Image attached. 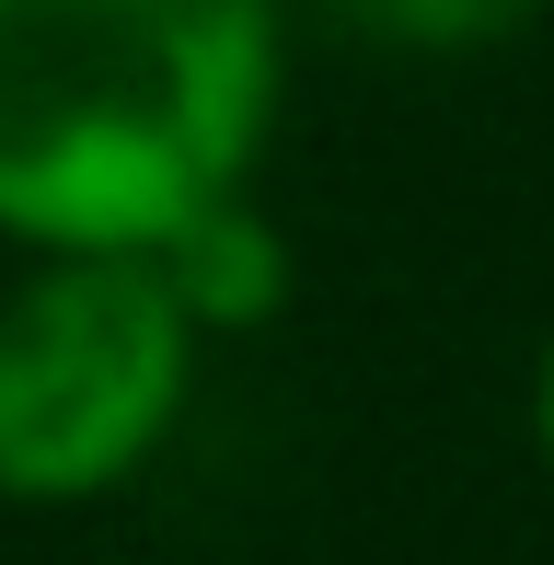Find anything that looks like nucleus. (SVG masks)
<instances>
[{
	"label": "nucleus",
	"instance_id": "f257e3e1",
	"mask_svg": "<svg viewBox=\"0 0 554 565\" xmlns=\"http://www.w3.org/2000/svg\"><path fill=\"white\" fill-rule=\"evenodd\" d=\"M289 0H0V231L23 254H173L255 196Z\"/></svg>",
	"mask_w": 554,
	"mask_h": 565
},
{
	"label": "nucleus",
	"instance_id": "f03ea898",
	"mask_svg": "<svg viewBox=\"0 0 554 565\" xmlns=\"http://www.w3.org/2000/svg\"><path fill=\"white\" fill-rule=\"evenodd\" d=\"M209 323L173 300L162 254H46L0 289V497H116L185 427Z\"/></svg>",
	"mask_w": 554,
	"mask_h": 565
},
{
	"label": "nucleus",
	"instance_id": "7ed1b4c3",
	"mask_svg": "<svg viewBox=\"0 0 554 565\" xmlns=\"http://www.w3.org/2000/svg\"><path fill=\"white\" fill-rule=\"evenodd\" d=\"M162 277H173V300L220 335V323L277 312V289H289V243H277V220L255 209V196H232V209H209L185 243L162 254Z\"/></svg>",
	"mask_w": 554,
	"mask_h": 565
},
{
	"label": "nucleus",
	"instance_id": "20e7f679",
	"mask_svg": "<svg viewBox=\"0 0 554 565\" xmlns=\"http://www.w3.org/2000/svg\"><path fill=\"white\" fill-rule=\"evenodd\" d=\"M312 12L359 23V35H382V46H486V35H509L520 12H543V0H312Z\"/></svg>",
	"mask_w": 554,
	"mask_h": 565
},
{
	"label": "nucleus",
	"instance_id": "39448f33",
	"mask_svg": "<svg viewBox=\"0 0 554 565\" xmlns=\"http://www.w3.org/2000/svg\"><path fill=\"white\" fill-rule=\"evenodd\" d=\"M532 439H543V461H554V335H543V358H532Z\"/></svg>",
	"mask_w": 554,
	"mask_h": 565
}]
</instances>
